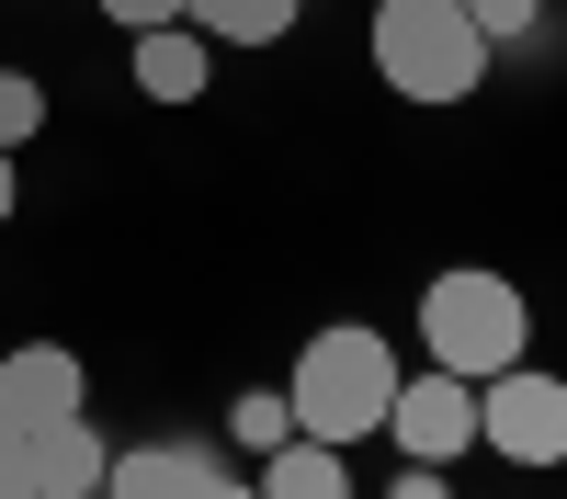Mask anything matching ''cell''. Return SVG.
I'll return each instance as SVG.
<instances>
[{
    "label": "cell",
    "instance_id": "7c38bea8",
    "mask_svg": "<svg viewBox=\"0 0 567 499\" xmlns=\"http://www.w3.org/2000/svg\"><path fill=\"white\" fill-rule=\"evenodd\" d=\"M34 125H45V80L34 69H0V148H23Z\"/></svg>",
    "mask_w": 567,
    "mask_h": 499
},
{
    "label": "cell",
    "instance_id": "4fadbf2b",
    "mask_svg": "<svg viewBox=\"0 0 567 499\" xmlns=\"http://www.w3.org/2000/svg\"><path fill=\"white\" fill-rule=\"evenodd\" d=\"M284 432H296V408H284V386H272V397H239V443H250V454H272Z\"/></svg>",
    "mask_w": 567,
    "mask_h": 499
},
{
    "label": "cell",
    "instance_id": "6da1fadb",
    "mask_svg": "<svg viewBox=\"0 0 567 499\" xmlns=\"http://www.w3.org/2000/svg\"><path fill=\"white\" fill-rule=\"evenodd\" d=\"M398 341L386 330H363V318H341V330H318L296 352V375H284V408H296V432L307 443H363V432H386V397H398Z\"/></svg>",
    "mask_w": 567,
    "mask_h": 499
},
{
    "label": "cell",
    "instance_id": "d6986e66",
    "mask_svg": "<svg viewBox=\"0 0 567 499\" xmlns=\"http://www.w3.org/2000/svg\"><path fill=\"white\" fill-rule=\"evenodd\" d=\"M12 205H23V181H12V148H0V227H12Z\"/></svg>",
    "mask_w": 567,
    "mask_h": 499
},
{
    "label": "cell",
    "instance_id": "2e32d148",
    "mask_svg": "<svg viewBox=\"0 0 567 499\" xmlns=\"http://www.w3.org/2000/svg\"><path fill=\"white\" fill-rule=\"evenodd\" d=\"M0 499H34V477H23V443H0Z\"/></svg>",
    "mask_w": 567,
    "mask_h": 499
},
{
    "label": "cell",
    "instance_id": "52a82bcc",
    "mask_svg": "<svg viewBox=\"0 0 567 499\" xmlns=\"http://www.w3.org/2000/svg\"><path fill=\"white\" fill-rule=\"evenodd\" d=\"M103 466H114V443L91 432V408H69V420H45V432L23 443L34 499H103Z\"/></svg>",
    "mask_w": 567,
    "mask_h": 499
},
{
    "label": "cell",
    "instance_id": "8fae6325",
    "mask_svg": "<svg viewBox=\"0 0 567 499\" xmlns=\"http://www.w3.org/2000/svg\"><path fill=\"white\" fill-rule=\"evenodd\" d=\"M296 12L307 0H182V23H194L205 45H284Z\"/></svg>",
    "mask_w": 567,
    "mask_h": 499
},
{
    "label": "cell",
    "instance_id": "30bf717a",
    "mask_svg": "<svg viewBox=\"0 0 567 499\" xmlns=\"http://www.w3.org/2000/svg\"><path fill=\"white\" fill-rule=\"evenodd\" d=\"M125 69H136V91H148V103H205V69H216V58H205L194 23H159V34H136Z\"/></svg>",
    "mask_w": 567,
    "mask_h": 499
},
{
    "label": "cell",
    "instance_id": "9c48e42d",
    "mask_svg": "<svg viewBox=\"0 0 567 499\" xmlns=\"http://www.w3.org/2000/svg\"><path fill=\"white\" fill-rule=\"evenodd\" d=\"M261 499H352V454L341 443H307V432H284L272 454H261V477H250Z\"/></svg>",
    "mask_w": 567,
    "mask_h": 499
},
{
    "label": "cell",
    "instance_id": "ba28073f",
    "mask_svg": "<svg viewBox=\"0 0 567 499\" xmlns=\"http://www.w3.org/2000/svg\"><path fill=\"white\" fill-rule=\"evenodd\" d=\"M205 477H227L205 443H136V454L103 466V499H194Z\"/></svg>",
    "mask_w": 567,
    "mask_h": 499
},
{
    "label": "cell",
    "instance_id": "3957f363",
    "mask_svg": "<svg viewBox=\"0 0 567 499\" xmlns=\"http://www.w3.org/2000/svg\"><path fill=\"white\" fill-rule=\"evenodd\" d=\"M420 341H432L443 375H499V363L534 352V306H523V284H511V272L454 261V272H432V284H420Z\"/></svg>",
    "mask_w": 567,
    "mask_h": 499
},
{
    "label": "cell",
    "instance_id": "ac0fdd59",
    "mask_svg": "<svg viewBox=\"0 0 567 499\" xmlns=\"http://www.w3.org/2000/svg\"><path fill=\"white\" fill-rule=\"evenodd\" d=\"M194 499H261V488H250V477H205Z\"/></svg>",
    "mask_w": 567,
    "mask_h": 499
},
{
    "label": "cell",
    "instance_id": "277c9868",
    "mask_svg": "<svg viewBox=\"0 0 567 499\" xmlns=\"http://www.w3.org/2000/svg\"><path fill=\"white\" fill-rule=\"evenodd\" d=\"M477 443L511 466H567V375H545L534 352L477 375Z\"/></svg>",
    "mask_w": 567,
    "mask_h": 499
},
{
    "label": "cell",
    "instance_id": "5bb4252c",
    "mask_svg": "<svg viewBox=\"0 0 567 499\" xmlns=\"http://www.w3.org/2000/svg\"><path fill=\"white\" fill-rule=\"evenodd\" d=\"M465 12H477V34H488V45H511V34H534L545 0H465Z\"/></svg>",
    "mask_w": 567,
    "mask_h": 499
},
{
    "label": "cell",
    "instance_id": "5b68a950",
    "mask_svg": "<svg viewBox=\"0 0 567 499\" xmlns=\"http://www.w3.org/2000/svg\"><path fill=\"white\" fill-rule=\"evenodd\" d=\"M386 443L409 454V466H454V454L477 443V375H443V363L398 375V397H386Z\"/></svg>",
    "mask_w": 567,
    "mask_h": 499
},
{
    "label": "cell",
    "instance_id": "9a60e30c",
    "mask_svg": "<svg viewBox=\"0 0 567 499\" xmlns=\"http://www.w3.org/2000/svg\"><path fill=\"white\" fill-rule=\"evenodd\" d=\"M103 23H125V34H159V23H182V0H103Z\"/></svg>",
    "mask_w": 567,
    "mask_h": 499
},
{
    "label": "cell",
    "instance_id": "7a4b0ae2",
    "mask_svg": "<svg viewBox=\"0 0 567 499\" xmlns=\"http://www.w3.org/2000/svg\"><path fill=\"white\" fill-rule=\"evenodd\" d=\"M374 80L398 91V103H465V91L488 80V34L465 0H374Z\"/></svg>",
    "mask_w": 567,
    "mask_h": 499
},
{
    "label": "cell",
    "instance_id": "e0dca14e",
    "mask_svg": "<svg viewBox=\"0 0 567 499\" xmlns=\"http://www.w3.org/2000/svg\"><path fill=\"white\" fill-rule=\"evenodd\" d=\"M398 499H454V488H443V466H409V477H398Z\"/></svg>",
    "mask_w": 567,
    "mask_h": 499
},
{
    "label": "cell",
    "instance_id": "8992f818",
    "mask_svg": "<svg viewBox=\"0 0 567 499\" xmlns=\"http://www.w3.org/2000/svg\"><path fill=\"white\" fill-rule=\"evenodd\" d=\"M80 352L69 341H23V352H0V443H34L45 420H69L80 408Z\"/></svg>",
    "mask_w": 567,
    "mask_h": 499
}]
</instances>
